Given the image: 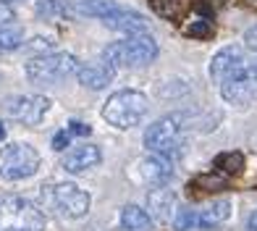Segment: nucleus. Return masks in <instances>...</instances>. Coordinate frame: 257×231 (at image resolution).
I'll return each mask as SVG.
<instances>
[{"label": "nucleus", "instance_id": "a878e982", "mask_svg": "<svg viewBox=\"0 0 257 231\" xmlns=\"http://www.w3.org/2000/svg\"><path fill=\"white\" fill-rule=\"evenodd\" d=\"M244 45H247L249 50H254V53H257V24H254V27H249L247 32H244Z\"/></svg>", "mask_w": 257, "mask_h": 231}, {"label": "nucleus", "instance_id": "423d86ee", "mask_svg": "<svg viewBox=\"0 0 257 231\" xmlns=\"http://www.w3.org/2000/svg\"><path fill=\"white\" fill-rule=\"evenodd\" d=\"M0 228H19V231H45V213L19 194H0Z\"/></svg>", "mask_w": 257, "mask_h": 231}, {"label": "nucleus", "instance_id": "20e7f679", "mask_svg": "<svg viewBox=\"0 0 257 231\" xmlns=\"http://www.w3.org/2000/svg\"><path fill=\"white\" fill-rule=\"evenodd\" d=\"M186 129H189V113L173 110V113L160 116L158 121H153L147 126L142 142L147 147V153H155V155H163L171 160V155L181 147Z\"/></svg>", "mask_w": 257, "mask_h": 231}, {"label": "nucleus", "instance_id": "5701e85b", "mask_svg": "<svg viewBox=\"0 0 257 231\" xmlns=\"http://www.w3.org/2000/svg\"><path fill=\"white\" fill-rule=\"evenodd\" d=\"M66 147H71V134H68L66 129H61L53 137V150H55V153H63Z\"/></svg>", "mask_w": 257, "mask_h": 231}, {"label": "nucleus", "instance_id": "aec40b11", "mask_svg": "<svg viewBox=\"0 0 257 231\" xmlns=\"http://www.w3.org/2000/svg\"><path fill=\"white\" fill-rule=\"evenodd\" d=\"M21 45H24V29L14 24H0V53L21 50Z\"/></svg>", "mask_w": 257, "mask_h": 231}, {"label": "nucleus", "instance_id": "4be33fe9", "mask_svg": "<svg viewBox=\"0 0 257 231\" xmlns=\"http://www.w3.org/2000/svg\"><path fill=\"white\" fill-rule=\"evenodd\" d=\"M218 171H226V173H241L244 168V158L241 153H220L213 163Z\"/></svg>", "mask_w": 257, "mask_h": 231}, {"label": "nucleus", "instance_id": "ddd939ff", "mask_svg": "<svg viewBox=\"0 0 257 231\" xmlns=\"http://www.w3.org/2000/svg\"><path fill=\"white\" fill-rule=\"evenodd\" d=\"M147 210L153 221H163L168 223L176 215V192H173L168 184H160L158 189L147 192Z\"/></svg>", "mask_w": 257, "mask_h": 231}, {"label": "nucleus", "instance_id": "f03ea898", "mask_svg": "<svg viewBox=\"0 0 257 231\" xmlns=\"http://www.w3.org/2000/svg\"><path fill=\"white\" fill-rule=\"evenodd\" d=\"M40 197L42 205L53 210L55 215L66 218V221H79L89 213L92 197L87 189H81L74 181H55V184H45L40 187Z\"/></svg>", "mask_w": 257, "mask_h": 231}, {"label": "nucleus", "instance_id": "4468645a", "mask_svg": "<svg viewBox=\"0 0 257 231\" xmlns=\"http://www.w3.org/2000/svg\"><path fill=\"white\" fill-rule=\"evenodd\" d=\"M139 173L142 179L150 181V184H168L173 179V160L163 158V155H155V153H147L142 160H139Z\"/></svg>", "mask_w": 257, "mask_h": 231}, {"label": "nucleus", "instance_id": "c85d7f7f", "mask_svg": "<svg viewBox=\"0 0 257 231\" xmlns=\"http://www.w3.org/2000/svg\"><path fill=\"white\" fill-rule=\"evenodd\" d=\"M249 71H252L254 82H257V55H254V61H249Z\"/></svg>", "mask_w": 257, "mask_h": 231}, {"label": "nucleus", "instance_id": "b1692460", "mask_svg": "<svg viewBox=\"0 0 257 231\" xmlns=\"http://www.w3.org/2000/svg\"><path fill=\"white\" fill-rule=\"evenodd\" d=\"M68 134H71V137H89V124H81V121H71V124H68V129H66Z\"/></svg>", "mask_w": 257, "mask_h": 231}, {"label": "nucleus", "instance_id": "6ab92c4d", "mask_svg": "<svg viewBox=\"0 0 257 231\" xmlns=\"http://www.w3.org/2000/svg\"><path fill=\"white\" fill-rule=\"evenodd\" d=\"M34 11H37L40 19L58 21V19L71 16V0H37V3H34Z\"/></svg>", "mask_w": 257, "mask_h": 231}, {"label": "nucleus", "instance_id": "2f4dec72", "mask_svg": "<svg viewBox=\"0 0 257 231\" xmlns=\"http://www.w3.org/2000/svg\"><path fill=\"white\" fill-rule=\"evenodd\" d=\"M0 231H19V228H0Z\"/></svg>", "mask_w": 257, "mask_h": 231}, {"label": "nucleus", "instance_id": "7ed1b4c3", "mask_svg": "<svg viewBox=\"0 0 257 231\" xmlns=\"http://www.w3.org/2000/svg\"><path fill=\"white\" fill-rule=\"evenodd\" d=\"M150 110V97L139 89H118L102 102V119L108 121L113 129L128 132L145 121Z\"/></svg>", "mask_w": 257, "mask_h": 231}, {"label": "nucleus", "instance_id": "f8f14e48", "mask_svg": "<svg viewBox=\"0 0 257 231\" xmlns=\"http://www.w3.org/2000/svg\"><path fill=\"white\" fill-rule=\"evenodd\" d=\"M102 24L118 32V34H142L147 32V19L139 14V11H132V8H123V6H115L108 16L102 19Z\"/></svg>", "mask_w": 257, "mask_h": 231}, {"label": "nucleus", "instance_id": "2eb2a0df", "mask_svg": "<svg viewBox=\"0 0 257 231\" xmlns=\"http://www.w3.org/2000/svg\"><path fill=\"white\" fill-rule=\"evenodd\" d=\"M74 76L79 79L81 87L97 92V89H105V87L113 82L115 71H113L110 66H105V63H79V68H76Z\"/></svg>", "mask_w": 257, "mask_h": 231}, {"label": "nucleus", "instance_id": "f3484780", "mask_svg": "<svg viewBox=\"0 0 257 231\" xmlns=\"http://www.w3.org/2000/svg\"><path fill=\"white\" fill-rule=\"evenodd\" d=\"M118 223H121V231H150L153 228V218L139 205H123Z\"/></svg>", "mask_w": 257, "mask_h": 231}, {"label": "nucleus", "instance_id": "c756f323", "mask_svg": "<svg viewBox=\"0 0 257 231\" xmlns=\"http://www.w3.org/2000/svg\"><path fill=\"white\" fill-rule=\"evenodd\" d=\"M6 140V124H0V142Z\"/></svg>", "mask_w": 257, "mask_h": 231}, {"label": "nucleus", "instance_id": "cd10ccee", "mask_svg": "<svg viewBox=\"0 0 257 231\" xmlns=\"http://www.w3.org/2000/svg\"><path fill=\"white\" fill-rule=\"evenodd\" d=\"M247 231H257V210L249 215V221H247Z\"/></svg>", "mask_w": 257, "mask_h": 231}, {"label": "nucleus", "instance_id": "39448f33", "mask_svg": "<svg viewBox=\"0 0 257 231\" xmlns=\"http://www.w3.org/2000/svg\"><path fill=\"white\" fill-rule=\"evenodd\" d=\"M79 68V58L71 53H48V55H37V58H29L24 63V74L32 84H58V82H66L68 76H74Z\"/></svg>", "mask_w": 257, "mask_h": 231}, {"label": "nucleus", "instance_id": "6e6552de", "mask_svg": "<svg viewBox=\"0 0 257 231\" xmlns=\"http://www.w3.org/2000/svg\"><path fill=\"white\" fill-rule=\"evenodd\" d=\"M50 105H53L50 97H45V95H14L3 102V110L19 124L37 126L50 113Z\"/></svg>", "mask_w": 257, "mask_h": 231}, {"label": "nucleus", "instance_id": "9b49d317", "mask_svg": "<svg viewBox=\"0 0 257 231\" xmlns=\"http://www.w3.org/2000/svg\"><path fill=\"white\" fill-rule=\"evenodd\" d=\"M102 163V150L97 145H89V142H81V145H74L71 150L63 153V160H61V168L71 176H79V173H87L92 168H97Z\"/></svg>", "mask_w": 257, "mask_h": 231}, {"label": "nucleus", "instance_id": "0eeeda50", "mask_svg": "<svg viewBox=\"0 0 257 231\" xmlns=\"http://www.w3.org/2000/svg\"><path fill=\"white\" fill-rule=\"evenodd\" d=\"M42 158L37 147L29 142H11L0 150V179L3 181H24L40 171Z\"/></svg>", "mask_w": 257, "mask_h": 231}, {"label": "nucleus", "instance_id": "412c9836", "mask_svg": "<svg viewBox=\"0 0 257 231\" xmlns=\"http://www.w3.org/2000/svg\"><path fill=\"white\" fill-rule=\"evenodd\" d=\"M29 55H48V53H55V37H50V34H37V37L32 40H24V45H21Z\"/></svg>", "mask_w": 257, "mask_h": 231}, {"label": "nucleus", "instance_id": "393cba45", "mask_svg": "<svg viewBox=\"0 0 257 231\" xmlns=\"http://www.w3.org/2000/svg\"><path fill=\"white\" fill-rule=\"evenodd\" d=\"M14 19H16L14 8H11L8 3H3V0H0V24H11Z\"/></svg>", "mask_w": 257, "mask_h": 231}, {"label": "nucleus", "instance_id": "dca6fc26", "mask_svg": "<svg viewBox=\"0 0 257 231\" xmlns=\"http://www.w3.org/2000/svg\"><path fill=\"white\" fill-rule=\"evenodd\" d=\"M228 215H231V202L228 200H215L207 207L194 213V226L197 228H218L228 221Z\"/></svg>", "mask_w": 257, "mask_h": 231}, {"label": "nucleus", "instance_id": "bb28decb", "mask_svg": "<svg viewBox=\"0 0 257 231\" xmlns=\"http://www.w3.org/2000/svg\"><path fill=\"white\" fill-rule=\"evenodd\" d=\"M207 32H210V27L205 24V21H200V24H192L189 29H186V34H189V37H205Z\"/></svg>", "mask_w": 257, "mask_h": 231}, {"label": "nucleus", "instance_id": "9d476101", "mask_svg": "<svg viewBox=\"0 0 257 231\" xmlns=\"http://www.w3.org/2000/svg\"><path fill=\"white\" fill-rule=\"evenodd\" d=\"M249 61H247V53H244V48H239V45H226V48H220L213 58H210V79L218 84L223 82L226 76L241 71V68H247Z\"/></svg>", "mask_w": 257, "mask_h": 231}, {"label": "nucleus", "instance_id": "7c9ffc66", "mask_svg": "<svg viewBox=\"0 0 257 231\" xmlns=\"http://www.w3.org/2000/svg\"><path fill=\"white\" fill-rule=\"evenodd\" d=\"M3 3H8V6H14V3H21V0H3Z\"/></svg>", "mask_w": 257, "mask_h": 231}, {"label": "nucleus", "instance_id": "1a4fd4ad", "mask_svg": "<svg viewBox=\"0 0 257 231\" xmlns=\"http://www.w3.org/2000/svg\"><path fill=\"white\" fill-rule=\"evenodd\" d=\"M218 89H220V97H223L228 105H236V108H247L257 97V82L249 71V66L226 76L223 82H218Z\"/></svg>", "mask_w": 257, "mask_h": 231}, {"label": "nucleus", "instance_id": "f257e3e1", "mask_svg": "<svg viewBox=\"0 0 257 231\" xmlns=\"http://www.w3.org/2000/svg\"><path fill=\"white\" fill-rule=\"evenodd\" d=\"M160 55V48L150 32L142 34H126L102 48V63L110 66L113 71L118 68H142L150 66Z\"/></svg>", "mask_w": 257, "mask_h": 231}, {"label": "nucleus", "instance_id": "a211bd4d", "mask_svg": "<svg viewBox=\"0 0 257 231\" xmlns=\"http://www.w3.org/2000/svg\"><path fill=\"white\" fill-rule=\"evenodd\" d=\"M115 6H118L115 0H74V3H71V14L102 21Z\"/></svg>", "mask_w": 257, "mask_h": 231}]
</instances>
